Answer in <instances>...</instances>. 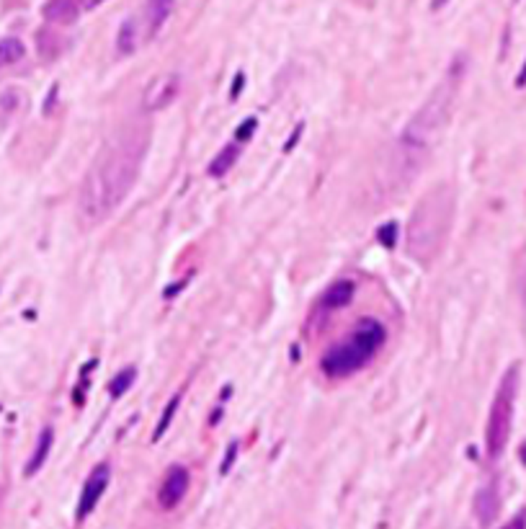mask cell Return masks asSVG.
<instances>
[{
    "label": "cell",
    "mask_w": 526,
    "mask_h": 529,
    "mask_svg": "<svg viewBox=\"0 0 526 529\" xmlns=\"http://www.w3.org/2000/svg\"><path fill=\"white\" fill-rule=\"evenodd\" d=\"M147 147L150 129L142 122H127L106 139L80 186L77 207L85 223L101 225L127 202L139 178Z\"/></svg>",
    "instance_id": "cell-1"
},
{
    "label": "cell",
    "mask_w": 526,
    "mask_h": 529,
    "mask_svg": "<svg viewBox=\"0 0 526 529\" xmlns=\"http://www.w3.org/2000/svg\"><path fill=\"white\" fill-rule=\"evenodd\" d=\"M462 63H454L449 68V73L444 75L441 83L434 88L423 106L413 114L400 137V158H402V171L418 173V168L423 166V161L431 155L434 145L441 137L444 127L451 119V109L457 101L459 83H462Z\"/></svg>",
    "instance_id": "cell-2"
},
{
    "label": "cell",
    "mask_w": 526,
    "mask_h": 529,
    "mask_svg": "<svg viewBox=\"0 0 526 529\" xmlns=\"http://www.w3.org/2000/svg\"><path fill=\"white\" fill-rule=\"evenodd\" d=\"M451 217H454V194L449 186L431 188L416 204L405 233V248L413 261L431 264L439 256L444 240L449 235Z\"/></svg>",
    "instance_id": "cell-3"
},
{
    "label": "cell",
    "mask_w": 526,
    "mask_h": 529,
    "mask_svg": "<svg viewBox=\"0 0 526 529\" xmlns=\"http://www.w3.org/2000/svg\"><path fill=\"white\" fill-rule=\"evenodd\" d=\"M387 341V331L380 321H361L353 328L351 333L338 341L336 346H331L320 359V369L333 380H343L351 377L353 372H359L361 367H367L372 362V356L380 351Z\"/></svg>",
    "instance_id": "cell-4"
},
{
    "label": "cell",
    "mask_w": 526,
    "mask_h": 529,
    "mask_svg": "<svg viewBox=\"0 0 526 529\" xmlns=\"http://www.w3.org/2000/svg\"><path fill=\"white\" fill-rule=\"evenodd\" d=\"M516 392H519V367L513 364L500 380L495 397H493L488 424H485V449L490 460H498L503 454L513 426V408H516Z\"/></svg>",
    "instance_id": "cell-5"
},
{
    "label": "cell",
    "mask_w": 526,
    "mask_h": 529,
    "mask_svg": "<svg viewBox=\"0 0 526 529\" xmlns=\"http://www.w3.org/2000/svg\"><path fill=\"white\" fill-rule=\"evenodd\" d=\"M176 8V0H147L145 8L132 14L117 31V52L122 57L134 55L147 42H153L158 31L168 23Z\"/></svg>",
    "instance_id": "cell-6"
},
{
    "label": "cell",
    "mask_w": 526,
    "mask_h": 529,
    "mask_svg": "<svg viewBox=\"0 0 526 529\" xmlns=\"http://www.w3.org/2000/svg\"><path fill=\"white\" fill-rule=\"evenodd\" d=\"M109 481H111V467L106 465V462H101V465H96L90 470L88 481H85V486H83V493H80V501H77V511H75L77 522H83L85 516L93 514V508H96L98 501L104 498Z\"/></svg>",
    "instance_id": "cell-7"
},
{
    "label": "cell",
    "mask_w": 526,
    "mask_h": 529,
    "mask_svg": "<svg viewBox=\"0 0 526 529\" xmlns=\"http://www.w3.org/2000/svg\"><path fill=\"white\" fill-rule=\"evenodd\" d=\"M188 483H191V478H188L186 467L183 465L168 467L166 478H163V483H160V488H158V506L166 508V511L178 506L188 493Z\"/></svg>",
    "instance_id": "cell-8"
},
{
    "label": "cell",
    "mask_w": 526,
    "mask_h": 529,
    "mask_svg": "<svg viewBox=\"0 0 526 529\" xmlns=\"http://www.w3.org/2000/svg\"><path fill=\"white\" fill-rule=\"evenodd\" d=\"M181 93V75L178 73H168V75L155 78L153 83L147 85L145 96H142V106L147 112H160L171 106Z\"/></svg>",
    "instance_id": "cell-9"
},
{
    "label": "cell",
    "mask_w": 526,
    "mask_h": 529,
    "mask_svg": "<svg viewBox=\"0 0 526 529\" xmlns=\"http://www.w3.org/2000/svg\"><path fill=\"white\" fill-rule=\"evenodd\" d=\"M88 3L90 0H47L42 14L49 23H73Z\"/></svg>",
    "instance_id": "cell-10"
},
{
    "label": "cell",
    "mask_w": 526,
    "mask_h": 529,
    "mask_svg": "<svg viewBox=\"0 0 526 529\" xmlns=\"http://www.w3.org/2000/svg\"><path fill=\"white\" fill-rule=\"evenodd\" d=\"M500 508V496L495 483H488L485 488H480L478 496H475V514L483 524H490L495 516H498Z\"/></svg>",
    "instance_id": "cell-11"
},
{
    "label": "cell",
    "mask_w": 526,
    "mask_h": 529,
    "mask_svg": "<svg viewBox=\"0 0 526 529\" xmlns=\"http://www.w3.org/2000/svg\"><path fill=\"white\" fill-rule=\"evenodd\" d=\"M351 297H353V282L340 279V282H333V284L328 287L320 302H323L326 310H340V307H346L348 302H351Z\"/></svg>",
    "instance_id": "cell-12"
},
{
    "label": "cell",
    "mask_w": 526,
    "mask_h": 529,
    "mask_svg": "<svg viewBox=\"0 0 526 529\" xmlns=\"http://www.w3.org/2000/svg\"><path fill=\"white\" fill-rule=\"evenodd\" d=\"M52 442H55V432L47 426V429L39 434V439H36V449H34V454H31V460H28V465H26V475H34V473H39V470H42V465L47 462L49 452H52Z\"/></svg>",
    "instance_id": "cell-13"
},
{
    "label": "cell",
    "mask_w": 526,
    "mask_h": 529,
    "mask_svg": "<svg viewBox=\"0 0 526 529\" xmlns=\"http://www.w3.org/2000/svg\"><path fill=\"white\" fill-rule=\"evenodd\" d=\"M237 158H240V147H237V145L222 147L220 153L215 155V161L209 163V176H212V178H220V176H225L227 171H232V166L237 163Z\"/></svg>",
    "instance_id": "cell-14"
},
{
    "label": "cell",
    "mask_w": 526,
    "mask_h": 529,
    "mask_svg": "<svg viewBox=\"0 0 526 529\" xmlns=\"http://www.w3.org/2000/svg\"><path fill=\"white\" fill-rule=\"evenodd\" d=\"M23 55H26V47H23L21 39H16V36L0 39V68H11V65L21 63Z\"/></svg>",
    "instance_id": "cell-15"
},
{
    "label": "cell",
    "mask_w": 526,
    "mask_h": 529,
    "mask_svg": "<svg viewBox=\"0 0 526 529\" xmlns=\"http://www.w3.org/2000/svg\"><path fill=\"white\" fill-rule=\"evenodd\" d=\"M134 377H137V369L134 367H127L122 369L119 375H114V380L109 383V395L111 397H122L132 385H134Z\"/></svg>",
    "instance_id": "cell-16"
},
{
    "label": "cell",
    "mask_w": 526,
    "mask_h": 529,
    "mask_svg": "<svg viewBox=\"0 0 526 529\" xmlns=\"http://www.w3.org/2000/svg\"><path fill=\"white\" fill-rule=\"evenodd\" d=\"M181 405V395H173L171 397V403L166 405V413H163V421L158 424V429H155V439H160L163 434L168 432V426L173 424V413H176V408Z\"/></svg>",
    "instance_id": "cell-17"
},
{
    "label": "cell",
    "mask_w": 526,
    "mask_h": 529,
    "mask_svg": "<svg viewBox=\"0 0 526 529\" xmlns=\"http://www.w3.org/2000/svg\"><path fill=\"white\" fill-rule=\"evenodd\" d=\"M394 230H397V225H394V223L385 225V228H382V230H380L382 243H385V245H390V248H392V243H394Z\"/></svg>",
    "instance_id": "cell-18"
},
{
    "label": "cell",
    "mask_w": 526,
    "mask_h": 529,
    "mask_svg": "<svg viewBox=\"0 0 526 529\" xmlns=\"http://www.w3.org/2000/svg\"><path fill=\"white\" fill-rule=\"evenodd\" d=\"M258 127L256 119H248L245 124H240V129H237V139H250L253 137V129Z\"/></svg>",
    "instance_id": "cell-19"
},
{
    "label": "cell",
    "mask_w": 526,
    "mask_h": 529,
    "mask_svg": "<svg viewBox=\"0 0 526 529\" xmlns=\"http://www.w3.org/2000/svg\"><path fill=\"white\" fill-rule=\"evenodd\" d=\"M235 452H237V442H232L227 449V457H225V465L220 467V473H230V467L235 465Z\"/></svg>",
    "instance_id": "cell-20"
},
{
    "label": "cell",
    "mask_w": 526,
    "mask_h": 529,
    "mask_svg": "<svg viewBox=\"0 0 526 529\" xmlns=\"http://www.w3.org/2000/svg\"><path fill=\"white\" fill-rule=\"evenodd\" d=\"M500 529H526V514H519V516H513L511 522L505 524V527Z\"/></svg>",
    "instance_id": "cell-21"
},
{
    "label": "cell",
    "mask_w": 526,
    "mask_h": 529,
    "mask_svg": "<svg viewBox=\"0 0 526 529\" xmlns=\"http://www.w3.org/2000/svg\"><path fill=\"white\" fill-rule=\"evenodd\" d=\"M245 83V78H242V73H237L235 75V85H232V98H237V93H240V85Z\"/></svg>",
    "instance_id": "cell-22"
},
{
    "label": "cell",
    "mask_w": 526,
    "mask_h": 529,
    "mask_svg": "<svg viewBox=\"0 0 526 529\" xmlns=\"http://www.w3.org/2000/svg\"><path fill=\"white\" fill-rule=\"evenodd\" d=\"M449 0H434V8H441V6H446Z\"/></svg>",
    "instance_id": "cell-23"
},
{
    "label": "cell",
    "mask_w": 526,
    "mask_h": 529,
    "mask_svg": "<svg viewBox=\"0 0 526 529\" xmlns=\"http://www.w3.org/2000/svg\"><path fill=\"white\" fill-rule=\"evenodd\" d=\"M521 460H524V462H526V444H524V447H521Z\"/></svg>",
    "instance_id": "cell-24"
}]
</instances>
